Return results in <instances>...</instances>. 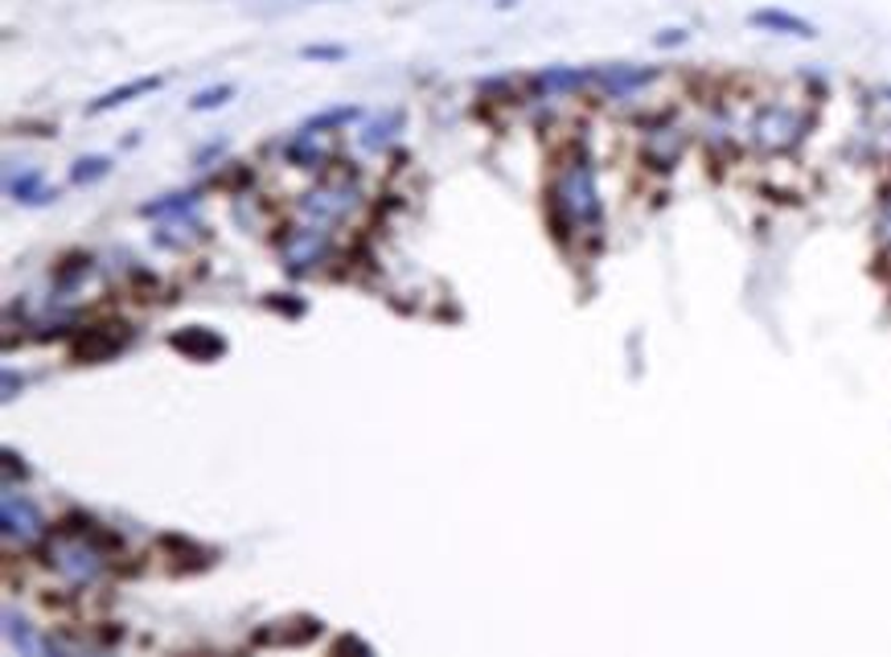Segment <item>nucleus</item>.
<instances>
[{
  "label": "nucleus",
  "mask_w": 891,
  "mask_h": 657,
  "mask_svg": "<svg viewBox=\"0 0 891 657\" xmlns=\"http://www.w3.org/2000/svg\"><path fill=\"white\" fill-rule=\"evenodd\" d=\"M547 222L563 247L575 235H600V227H604L600 173H595L588 145H571L554 165L551 186H547Z\"/></svg>",
  "instance_id": "1"
},
{
  "label": "nucleus",
  "mask_w": 891,
  "mask_h": 657,
  "mask_svg": "<svg viewBox=\"0 0 891 657\" xmlns=\"http://www.w3.org/2000/svg\"><path fill=\"white\" fill-rule=\"evenodd\" d=\"M362 186H358V169H346L341 161H333L324 173H317L304 193L297 198V210L292 215L309 227H346L358 210H362Z\"/></svg>",
  "instance_id": "2"
},
{
  "label": "nucleus",
  "mask_w": 891,
  "mask_h": 657,
  "mask_svg": "<svg viewBox=\"0 0 891 657\" xmlns=\"http://www.w3.org/2000/svg\"><path fill=\"white\" fill-rule=\"evenodd\" d=\"M276 256H280L288 276L304 280V276L324 271V263H333V256H338V239H333V230L329 227H309V222H300L297 218V222L280 227V235H276Z\"/></svg>",
  "instance_id": "3"
},
{
  "label": "nucleus",
  "mask_w": 891,
  "mask_h": 657,
  "mask_svg": "<svg viewBox=\"0 0 891 657\" xmlns=\"http://www.w3.org/2000/svg\"><path fill=\"white\" fill-rule=\"evenodd\" d=\"M810 111L793 108V103H781V99H769V103H760L752 111V120H748V140L760 148V152H769V157H784V152H793L801 148V140L810 136Z\"/></svg>",
  "instance_id": "4"
},
{
  "label": "nucleus",
  "mask_w": 891,
  "mask_h": 657,
  "mask_svg": "<svg viewBox=\"0 0 891 657\" xmlns=\"http://www.w3.org/2000/svg\"><path fill=\"white\" fill-rule=\"evenodd\" d=\"M0 526H4V547L9 550H41V542L50 538V518L41 514V506L29 494H21L17 485H4L0 497Z\"/></svg>",
  "instance_id": "5"
},
{
  "label": "nucleus",
  "mask_w": 891,
  "mask_h": 657,
  "mask_svg": "<svg viewBox=\"0 0 891 657\" xmlns=\"http://www.w3.org/2000/svg\"><path fill=\"white\" fill-rule=\"evenodd\" d=\"M658 82V70L641 62H604L592 67V91L604 94L608 103H629L637 94Z\"/></svg>",
  "instance_id": "6"
},
{
  "label": "nucleus",
  "mask_w": 891,
  "mask_h": 657,
  "mask_svg": "<svg viewBox=\"0 0 891 657\" xmlns=\"http://www.w3.org/2000/svg\"><path fill=\"white\" fill-rule=\"evenodd\" d=\"M329 136L333 132H312V128L300 123L288 140H280V157H284L292 169H300V173H324L329 165L338 161V152H333V145H329Z\"/></svg>",
  "instance_id": "7"
},
{
  "label": "nucleus",
  "mask_w": 891,
  "mask_h": 657,
  "mask_svg": "<svg viewBox=\"0 0 891 657\" xmlns=\"http://www.w3.org/2000/svg\"><path fill=\"white\" fill-rule=\"evenodd\" d=\"M527 87L534 99H571V94L592 91V67H568V62L542 67L530 74Z\"/></svg>",
  "instance_id": "8"
},
{
  "label": "nucleus",
  "mask_w": 891,
  "mask_h": 657,
  "mask_svg": "<svg viewBox=\"0 0 891 657\" xmlns=\"http://www.w3.org/2000/svg\"><path fill=\"white\" fill-rule=\"evenodd\" d=\"M682 148H687V132L670 120H653L645 128V140H641V157H645L649 169H662L670 173L678 161H682Z\"/></svg>",
  "instance_id": "9"
},
{
  "label": "nucleus",
  "mask_w": 891,
  "mask_h": 657,
  "mask_svg": "<svg viewBox=\"0 0 891 657\" xmlns=\"http://www.w3.org/2000/svg\"><path fill=\"white\" fill-rule=\"evenodd\" d=\"M128 325H82V334L74 337V362H108L128 346V334H120Z\"/></svg>",
  "instance_id": "10"
},
{
  "label": "nucleus",
  "mask_w": 891,
  "mask_h": 657,
  "mask_svg": "<svg viewBox=\"0 0 891 657\" xmlns=\"http://www.w3.org/2000/svg\"><path fill=\"white\" fill-rule=\"evenodd\" d=\"M748 26L760 29V33H772V38H797V41H813L818 38V26L805 21L793 9H781V4H764V9H752L748 13Z\"/></svg>",
  "instance_id": "11"
},
{
  "label": "nucleus",
  "mask_w": 891,
  "mask_h": 657,
  "mask_svg": "<svg viewBox=\"0 0 891 657\" xmlns=\"http://www.w3.org/2000/svg\"><path fill=\"white\" fill-rule=\"evenodd\" d=\"M407 128V111L403 108H387L379 111V116H370V120L358 128V148L362 152H374V157H382V152H391L394 140L403 136Z\"/></svg>",
  "instance_id": "12"
},
{
  "label": "nucleus",
  "mask_w": 891,
  "mask_h": 657,
  "mask_svg": "<svg viewBox=\"0 0 891 657\" xmlns=\"http://www.w3.org/2000/svg\"><path fill=\"white\" fill-rule=\"evenodd\" d=\"M169 346H173L177 354H186L190 362H214V358L227 354V337L214 334V329H206V325H190V329H177V334L169 337Z\"/></svg>",
  "instance_id": "13"
},
{
  "label": "nucleus",
  "mask_w": 891,
  "mask_h": 657,
  "mask_svg": "<svg viewBox=\"0 0 891 657\" xmlns=\"http://www.w3.org/2000/svg\"><path fill=\"white\" fill-rule=\"evenodd\" d=\"M161 87H164V74H140V79H128L123 87H111V91H103L99 99H91V103H87V116H108V111L128 108V103L144 99V94L161 91Z\"/></svg>",
  "instance_id": "14"
},
{
  "label": "nucleus",
  "mask_w": 891,
  "mask_h": 657,
  "mask_svg": "<svg viewBox=\"0 0 891 657\" xmlns=\"http://www.w3.org/2000/svg\"><path fill=\"white\" fill-rule=\"evenodd\" d=\"M152 239H157V247H164V251H190V247L210 239V230H206V222H198V215L193 218H164L161 230H157Z\"/></svg>",
  "instance_id": "15"
},
{
  "label": "nucleus",
  "mask_w": 891,
  "mask_h": 657,
  "mask_svg": "<svg viewBox=\"0 0 891 657\" xmlns=\"http://www.w3.org/2000/svg\"><path fill=\"white\" fill-rule=\"evenodd\" d=\"M4 189H9V198L21 201V206H50L58 198V189H50L46 173L41 169H21V173H9L4 177Z\"/></svg>",
  "instance_id": "16"
},
{
  "label": "nucleus",
  "mask_w": 891,
  "mask_h": 657,
  "mask_svg": "<svg viewBox=\"0 0 891 657\" xmlns=\"http://www.w3.org/2000/svg\"><path fill=\"white\" fill-rule=\"evenodd\" d=\"M202 189H177V193H164V198H152L140 206V215L144 218H157V222H164V218H193L198 210H202Z\"/></svg>",
  "instance_id": "17"
},
{
  "label": "nucleus",
  "mask_w": 891,
  "mask_h": 657,
  "mask_svg": "<svg viewBox=\"0 0 891 657\" xmlns=\"http://www.w3.org/2000/svg\"><path fill=\"white\" fill-rule=\"evenodd\" d=\"M366 111L358 108V103H338V108H321V111H312L309 120H304V128H312V132H346L350 123H358L362 120Z\"/></svg>",
  "instance_id": "18"
},
{
  "label": "nucleus",
  "mask_w": 891,
  "mask_h": 657,
  "mask_svg": "<svg viewBox=\"0 0 891 657\" xmlns=\"http://www.w3.org/2000/svg\"><path fill=\"white\" fill-rule=\"evenodd\" d=\"M4 637L21 654H46V637H38V629L26 617H17V608H4Z\"/></svg>",
  "instance_id": "19"
},
{
  "label": "nucleus",
  "mask_w": 891,
  "mask_h": 657,
  "mask_svg": "<svg viewBox=\"0 0 891 657\" xmlns=\"http://www.w3.org/2000/svg\"><path fill=\"white\" fill-rule=\"evenodd\" d=\"M91 271H96V259H91V256H70V259H62V263H58V271H54V288H58V292H67V296L79 292Z\"/></svg>",
  "instance_id": "20"
},
{
  "label": "nucleus",
  "mask_w": 891,
  "mask_h": 657,
  "mask_svg": "<svg viewBox=\"0 0 891 657\" xmlns=\"http://www.w3.org/2000/svg\"><path fill=\"white\" fill-rule=\"evenodd\" d=\"M111 173V157L108 152H91V157H79L70 165V186H96Z\"/></svg>",
  "instance_id": "21"
},
{
  "label": "nucleus",
  "mask_w": 891,
  "mask_h": 657,
  "mask_svg": "<svg viewBox=\"0 0 891 657\" xmlns=\"http://www.w3.org/2000/svg\"><path fill=\"white\" fill-rule=\"evenodd\" d=\"M234 82H218V87H202V91L193 94L190 99V111H198V116H206V111H218V108H227L230 99H234Z\"/></svg>",
  "instance_id": "22"
},
{
  "label": "nucleus",
  "mask_w": 891,
  "mask_h": 657,
  "mask_svg": "<svg viewBox=\"0 0 891 657\" xmlns=\"http://www.w3.org/2000/svg\"><path fill=\"white\" fill-rule=\"evenodd\" d=\"M300 58H304V62H346L350 50L338 46V41H333V46H329V41H312V46H300Z\"/></svg>",
  "instance_id": "23"
},
{
  "label": "nucleus",
  "mask_w": 891,
  "mask_h": 657,
  "mask_svg": "<svg viewBox=\"0 0 891 657\" xmlns=\"http://www.w3.org/2000/svg\"><path fill=\"white\" fill-rule=\"evenodd\" d=\"M0 469H4V485H26L29 481V465L21 457H17L13 448H4V465H0Z\"/></svg>",
  "instance_id": "24"
},
{
  "label": "nucleus",
  "mask_w": 891,
  "mask_h": 657,
  "mask_svg": "<svg viewBox=\"0 0 891 657\" xmlns=\"http://www.w3.org/2000/svg\"><path fill=\"white\" fill-rule=\"evenodd\" d=\"M687 41H690V29L670 26V29H662V33L653 38V46H658V50H674V46H687Z\"/></svg>",
  "instance_id": "25"
},
{
  "label": "nucleus",
  "mask_w": 891,
  "mask_h": 657,
  "mask_svg": "<svg viewBox=\"0 0 891 657\" xmlns=\"http://www.w3.org/2000/svg\"><path fill=\"white\" fill-rule=\"evenodd\" d=\"M292 296H297V292H284V300H280V296H268V305L276 312H284V317H304V309H309V305H304V300H292Z\"/></svg>",
  "instance_id": "26"
},
{
  "label": "nucleus",
  "mask_w": 891,
  "mask_h": 657,
  "mask_svg": "<svg viewBox=\"0 0 891 657\" xmlns=\"http://www.w3.org/2000/svg\"><path fill=\"white\" fill-rule=\"evenodd\" d=\"M222 157H227V140H210V145L193 157V165H198V169H210V161H222Z\"/></svg>",
  "instance_id": "27"
},
{
  "label": "nucleus",
  "mask_w": 891,
  "mask_h": 657,
  "mask_svg": "<svg viewBox=\"0 0 891 657\" xmlns=\"http://www.w3.org/2000/svg\"><path fill=\"white\" fill-rule=\"evenodd\" d=\"M879 242L891 247V198L883 201V210H879Z\"/></svg>",
  "instance_id": "28"
},
{
  "label": "nucleus",
  "mask_w": 891,
  "mask_h": 657,
  "mask_svg": "<svg viewBox=\"0 0 891 657\" xmlns=\"http://www.w3.org/2000/svg\"><path fill=\"white\" fill-rule=\"evenodd\" d=\"M17 390H26V378L17 375V370H4V402H13Z\"/></svg>",
  "instance_id": "29"
},
{
  "label": "nucleus",
  "mask_w": 891,
  "mask_h": 657,
  "mask_svg": "<svg viewBox=\"0 0 891 657\" xmlns=\"http://www.w3.org/2000/svg\"><path fill=\"white\" fill-rule=\"evenodd\" d=\"M341 649H358V654H370V645L358 641V637H346V641H341Z\"/></svg>",
  "instance_id": "30"
},
{
  "label": "nucleus",
  "mask_w": 891,
  "mask_h": 657,
  "mask_svg": "<svg viewBox=\"0 0 891 657\" xmlns=\"http://www.w3.org/2000/svg\"><path fill=\"white\" fill-rule=\"evenodd\" d=\"M879 99H883V103H891V87H883V91H879Z\"/></svg>",
  "instance_id": "31"
},
{
  "label": "nucleus",
  "mask_w": 891,
  "mask_h": 657,
  "mask_svg": "<svg viewBox=\"0 0 891 657\" xmlns=\"http://www.w3.org/2000/svg\"><path fill=\"white\" fill-rule=\"evenodd\" d=\"M513 4H518V0H498V9H513Z\"/></svg>",
  "instance_id": "32"
}]
</instances>
